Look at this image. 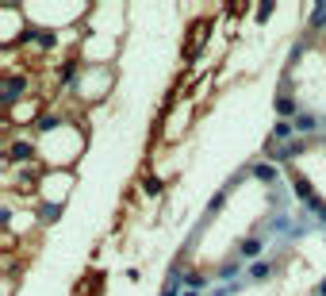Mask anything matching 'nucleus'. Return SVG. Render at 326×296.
Here are the masks:
<instances>
[{
  "mask_svg": "<svg viewBox=\"0 0 326 296\" xmlns=\"http://www.w3.org/2000/svg\"><path fill=\"white\" fill-rule=\"evenodd\" d=\"M58 216H61V204H46L43 208V223H54Z\"/></svg>",
  "mask_w": 326,
  "mask_h": 296,
  "instance_id": "9d476101",
  "label": "nucleus"
},
{
  "mask_svg": "<svg viewBox=\"0 0 326 296\" xmlns=\"http://www.w3.org/2000/svg\"><path fill=\"white\" fill-rule=\"evenodd\" d=\"M8 158H12V162H31V158H35V146H31V142H12Z\"/></svg>",
  "mask_w": 326,
  "mask_h": 296,
  "instance_id": "7ed1b4c3",
  "label": "nucleus"
},
{
  "mask_svg": "<svg viewBox=\"0 0 326 296\" xmlns=\"http://www.w3.org/2000/svg\"><path fill=\"white\" fill-rule=\"evenodd\" d=\"M273 270H276L273 261H253V265H249V277H253V281H265V277H273Z\"/></svg>",
  "mask_w": 326,
  "mask_h": 296,
  "instance_id": "20e7f679",
  "label": "nucleus"
},
{
  "mask_svg": "<svg viewBox=\"0 0 326 296\" xmlns=\"http://www.w3.org/2000/svg\"><path fill=\"white\" fill-rule=\"evenodd\" d=\"M315 127H318L315 115H296V131H303V135H307V131H315Z\"/></svg>",
  "mask_w": 326,
  "mask_h": 296,
  "instance_id": "0eeeda50",
  "label": "nucleus"
},
{
  "mask_svg": "<svg viewBox=\"0 0 326 296\" xmlns=\"http://www.w3.org/2000/svg\"><path fill=\"white\" fill-rule=\"evenodd\" d=\"M253 177H257V181H265V185H273V181H276V166L261 162V166H253Z\"/></svg>",
  "mask_w": 326,
  "mask_h": 296,
  "instance_id": "39448f33",
  "label": "nucleus"
},
{
  "mask_svg": "<svg viewBox=\"0 0 326 296\" xmlns=\"http://www.w3.org/2000/svg\"><path fill=\"white\" fill-rule=\"evenodd\" d=\"M184 285H188V288H192V292H196V288H204V285H207V281H204V277H200V273H188V277H184Z\"/></svg>",
  "mask_w": 326,
  "mask_h": 296,
  "instance_id": "ddd939ff",
  "label": "nucleus"
},
{
  "mask_svg": "<svg viewBox=\"0 0 326 296\" xmlns=\"http://www.w3.org/2000/svg\"><path fill=\"white\" fill-rule=\"evenodd\" d=\"M318 296H326V281H322V285H318Z\"/></svg>",
  "mask_w": 326,
  "mask_h": 296,
  "instance_id": "2eb2a0df",
  "label": "nucleus"
},
{
  "mask_svg": "<svg viewBox=\"0 0 326 296\" xmlns=\"http://www.w3.org/2000/svg\"><path fill=\"white\" fill-rule=\"evenodd\" d=\"M23 43H39L43 50H54V31H23Z\"/></svg>",
  "mask_w": 326,
  "mask_h": 296,
  "instance_id": "f257e3e1",
  "label": "nucleus"
},
{
  "mask_svg": "<svg viewBox=\"0 0 326 296\" xmlns=\"http://www.w3.org/2000/svg\"><path fill=\"white\" fill-rule=\"evenodd\" d=\"M276 112H280V115H296V104H292V96H280V100H276Z\"/></svg>",
  "mask_w": 326,
  "mask_h": 296,
  "instance_id": "1a4fd4ad",
  "label": "nucleus"
},
{
  "mask_svg": "<svg viewBox=\"0 0 326 296\" xmlns=\"http://www.w3.org/2000/svg\"><path fill=\"white\" fill-rule=\"evenodd\" d=\"M27 85H31L27 77H8V88H4V104H16V96H19V93H27Z\"/></svg>",
  "mask_w": 326,
  "mask_h": 296,
  "instance_id": "f03ea898",
  "label": "nucleus"
},
{
  "mask_svg": "<svg viewBox=\"0 0 326 296\" xmlns=\"http://www.w3.org/2000/svg\"><path fill=\"white\" fill-rule=\"evenodd\" d=\"M261 254V239H246L242 243V258H257Z\"/></svg>",
  "mask_w": 326,
  "mask_h": 296,
  "instance_id": "423d86ee",
  "label": "nucleus"
},
{
  "mask_svg": "<svg viewBox=\"0 0 326 296\" xmlns=\"http://www.w3.org/2000/svg\"><path fill=\"white\" fill-rule=\"evenodd\" d=\"M288 135H292V123H276L273 127V139H288Z\"/></svg>",
  "mask_w": 326,
  "mask_h": 296,
  "instance_id": "4468645a",
  "label": "nucleus"
},
{
  "mask_svg": "<svg viewBox=\"0 0 326 296\" xmlns=\"http://www.w3.org/2000/svg\"><path fill=\"white\" fill-rule=\"evenodd\" d=\"M242 270V265H238V261H226V265H223V270H219V277H223V281H231L234 277V273H238Z\"/></svg>",
  "mask_w": 326,
  "mask_h": 296,
  "instance_id": "9b49d317",
  "label": "nucleus"
},
{
  "mask_svg": "<svg viewBox=\"0 0 326 296\" xmlns=\"http://www.w3.org/2000/svg\"><path fill=\"white\" fill-rule=\"evenodd\" d=\"M142 192H146V196H161V181H157V177H146V181H142Z\"/></svg>",
  "mask_w": 326,
  "mask_h": 296,
  "instance_id": "6e6552de",
  "label": "nucleus"
},
{
  "mask_svg": "<svg viewBox=\"0 0 326 296\" xmlns=\"http://www.w3.org/2000/svg\"><path fill=\"white\" fill-rule=\"evenodd\" d=\"M58 115H39V131H50V127H58Z\"/></svg>",
  "mask_w": 326,
  "mask_h": 296,
  "instance_id": "f8f14e48",
  "label": "nucleus"
}]
</instances>
